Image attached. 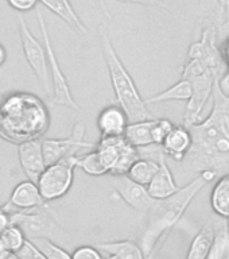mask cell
<instances>
[{"label":"cell","mask_w":229,"mask_h":259,"mask_svg":"<svg viewBox=\"0 0 229 259\" xmlns=\"http://www.w3.org/2000/svg\"><path fill=\"white\" fill-rule=\"evenodd\" d=\"M213 108L209 116L188 125L192 146L181 161L186 173L213 171L216 176L229 174V99L224 97L214 82Z\"/></svg>","instance_id":"obj_1"},{"label":"cell","mask_w":229,"mask_h":259,"mask_svg":"<svg viewBox=\"0 0 229 259\" xmlns=\"http://www.w3.org/2000/svg\"><path fill=\"white\" fill-rule=\"evenodd\" d=\"M217 177L213 171H202L188 185L182 186L167 198L155 200L150 206L147 213V223L141 238V248L145 252L146 259L155 258L158 251L165 244L170 232L181 220L186 209L197 197V194L210 181Z\"/></svg>","instance_id":"obj_2"},{"label":"cell","mask_w":229,"mask_h":259,"mask_svg":"<svg viewBox=\"0 0 229 259\" xmlns=\"http://www.w3.org/2000/svg\"><path fill=\"white\" fill-rule=\"evenodd\" d=\"M49 124L48 108L35 95L16 92L3 96L0 101V137L7 142L20 145L40 139Z\"/></svg>","instance_id":"obj_3"},{"label":"cell","mask_w":229,"mask_h":259,"mask_svg":"<svg viewBox=\"0 0 229 259\" xmlns=\"http://www.w3.org/2000/svg\"><path fill=\"white\" fill-rule=\"evenodd\" d=\"M99 36H100L101 50L104 54L107 68H108L109 80L112 84L113 93H115L119 105L128 117L129 123L153 119L154 116L150 113L145 99L139 93V89H138L132 76L129 74L123 61L117 56L116 50L113 48L107 24H101L99 28Z\"/></svg>","instance_id":"obj_4"},{"label":"cell","mask_w":229,"mask_h":259,"mask_svg":"<svg viewBox=\"0 0 229 259\" xmlns=\"http://www.w3.org/2000/svg\"><path fill=\"white\" fill-rule=\"evenodd\" d=\"M36 18H38V23H39L42 38H43L44 52H46V57H48L49 74H50V82H52L53 89L52 103L57 105H64L66 108L73 109V111H80V105L77 104L74 97H73L66 76L62 72L56 52L53 49L52 39H50L48 31V24H46V20H44L42 12H36Z\"/></svg>","instance_id":"obj_5"},{"label":"cell","mask_w":229,"mask_h":259,"mask_svg":"<svg viewBox=\"0 0 229 259\" xmlns=\"http://www.w3.org/2000/svg\"><path fill=\"white\" fill-rule=\"evenodd\" d=\"M76 162L77 157L66 158L44 167L43 173L36 181L44 202L54 201L68 194L74 181Z\"/></svg>","instance_id":"obj_6"},{"label":"cell","mask_w":229,"mask_h":259,"mask_svg":"<svg viewBox=\"0 0 229 259\" xmlns=\"http://www.w3.org/2000/svg\"><path fill=\"white\" fill-rule=\"evenodd\" d=\"M18 30H19L20 42H22V48H23L24 58L30 65V68L39 80L42 88L46 92L50 99H52V82H50V74H49V66H48V57L44 52L43 45L40 44L39 40L36 39L35 35L32 34L30 27L26 23V20L22 16V14L18 15Z\"/></svg>","instance_id":"obj_7"},{"label":"cell","mask_w":229,"mask_h":259,"mask_svg":"<svg viewBox=\"0 0 229 259\" xmlns=\"http://www.w3.org/2000/svg\"><path fill=\"white\" fill-rule=\"evenodd\" d=\"M95 147H96L95 143L85 141V125L82 123L74 124L72 134L68 138L42 141V151H43L46 166L66 158L80 157L81 151L95 149Z\"/></svg>","instance_id":"obj_8"},{"label":"cell","mask_w":229,"mask_h":259,"mask_svg":"<svg viewBox=\"0 0 229 259\" xmlns=\"http://www.w3.org/2000/svg\"><path fill=\"white\" fill-rule=\"evenodd\" d=\"M11 224L19 227L28 240L52 239L56 230L60 227L46 204L39 208L11 213Z\"/></svg>","instance_id":"obj_9"},{"label":"cell","mask_w":229,"mask_h":259,"mask_svg":"<svg viewBox=\"0 0 229 259\" xmlns=\"http://www.w3.org/2000/svg\"><path fill=\"white\" fill-rule=\"evenodd\" d=\"M117 196L123 200L132 209L146 213L150 206L154 204V200L147 192V186L139 185L127 176H117L113 182Z\"/></svg>","instance_id":"obj_10"},{"label":"cell","mask_w":229,"mask_h":259,"mask_svg":"<svg viewBox=\"0 0 229 259\" xmlns=\"http://www.w3.org/2000/svg\"><path fill=\"white\" fill-rule=\"evenodd\" d=\"M18 158H19L20 167L26 174L27 180L32 182L38 181V178L46 167L43 151H42V139H34L18 145Z\"/></svg>","instance_id":"obj_11"},{"label":"cell","mask_w":229,"mask_h":259,"mask_svg":"<svg viewBox=\"0 0 229 259\" xmlns=\"http://www.w3.org/2000/svg\"><path fill=\"white\" fill-rule=\"evenodd\" d=\"M128 123V117L120 105H105L97 116V127L101 138L123 137Z\"/></svg>","instance_id":"obj_12"},{"label":"cell","mask_w":229,"mask_h":259,"mask_svg":"<svg viewBox=\"0 0 229 259\" xmlns=\"http://www.w3.org/2000/svg\"><path fill=\"white\" fill-rule=\"evenodd\" d=\"M158 163H159V169L155 173L151 182L147 185V192L154 200H163V198L173 196L179 189V186L177 185V182L174 180L171 169L166 161L165 154H162L159 157Z\"/></svg>","instance_id":"obj_13"},{"label":"cell","mask_w":229,"mask_h":259,"mask_svg":"<svg viewBox=\"0 0 229 259\" xmlns=\"http://www.w3.org/2000/svg\"><path fill=\"white\" fill-rule=\"evenodd\" d=\"M7 204L10 206H15L20 210H27L39 208V206L44 205L46 202L40 196L39 188L36 185V182L26 180V181L19 182L12 189Z\"/></svg>","instance_id":"obj_14"},{"label":"cell","mask_w":229,"mask_h":259,"mask_svg":"<svg viewBox=\"0 0 229 259\" xmlns=\"http://www.w3.org/2000/svg\"><path fill=\"white\" fill-rule=\"evenodd\" d=\"M192 146V137L189 130L185 125H174L173 130L167 134L165 141L162 142V150L166 157L177 162H181Z\"/></svg>","instance_id":"obj_15"},{"label":"cell","mask_w":229,"mask_h":259,"mask_svg":"<svg viewBox=\"0 0 229 259\" xmlns=\"http://www.w3.org/2000/svg\"><path fill=\"white\" fill-rule=\"evenodd\" d=\"M216 224L217 220L214 219H210L204 224L190 243L186 259H208L216 236Z\"/></svg>","instance_id":"obj_16"},{"label":"cell","mask_w":229,"mask_h":259,"mask_svg":"<svg viewBox=\"0 0 229 259\" xmlns=\"http://www.w3.org/2000/svg\"><path fill=\"white\" fill-rule=\"evenodd\" d=\"M49 11L56 14L60 19H62L69 27H72L74 31L80 32L82 35L89 34V28L85 26V23L81 20V18L77 15L74 11L70 0H39Z\"/></svg>","instance_id":"obj_17"},{"label":"cell","mask_w":229,"mask_h":259,"mask_svg":"<svg viewBox=\"0 0 229 259\" xmlns=\"http://www.w3.org/2000/svg\"><path fill=\"white\" fill-rule=\"evenodd\" d=\"M154 119H147V120L132 121L128 123L127 128L124 131V141L131 145L135 149H142L147 146L154 145L153 141V124Z\"/></svg>","instance_id":"obj_18"},{"label":"cell","mask_w":229,"mask_h":259,"mask_svg":"<svg viewBox=\"0 0 229 259\" xmlns=\"http://www.w3.org/2000/svg\"><path fill=\"white\" fill-rule=\"evenodd\" d=\"M96 248L108 252L116 259H146L145 252L139 243L133 240H113V242L97 243ZM153 259V258H147Z\"/></svg>","instance_id":"obj_19"},{"label":"cell","mask_w":229,"mask_h":259,"mask_svg":"<svg viewBox=\"0 0 229 259\" xmlns=\"http://www.w3.org/2000/svg\"><path fill=\"white\" fill-rule=\"evenodd\" d=\"M190 97H192V85L189 81L181 78L170 88L165 89L149 99H145V103L146 105L161 104V103H167V101H186L188 103Z\"/></svg>","instance_id":"obj_20"},{"label":"cell","mask_w":229,"mask_h":259,"mask_svg":"<svg viewBox=\"0 0 229 259\" xmlns=\"http://www.w3.org/2000/svg\"><path fill=\"white\" fill-rule=\"evenodd\" d=\"M210 204L220 219L229 220V174L218 178L212 192Z\"/></svg>","instance_id":"obj_21"},{"label":"cell","mask_w":229,"mask_h":259,"mask_svg":"<svg viewBox=\"0 0 229 259\" xmlns=\"http://www.w3.org/2000/svg\"><path fill=\"white\" fill-rule=\"evenodd\" d=\"M159 169V163L149 158H138L127 171V177L139 185L147 186Z\"/></svg>","instance_id":"obj_22"},{"label":"cell","mask_w":229,"mask_h":259,"mask_svg":"<svg viewBox=\"0 0 229 259\" xmlns=\"http://www.w3.org/2000/svg\"><path fill=\"white\" fill-rule=\"evenodd\" d=\"M76 167L81 169L84 173L88 176H93V177H100L104 174H108V170L105 169L104 163L101 161L100 154L96 149H93L92 151L77 157Z\"/></svg>","instance_id":"obj_23"},{"label":"cell","mask_w":229,"mask_h":259,"mask_svg":"<svg viewBox=\"0 0 229 259\" xmlns=\"http://www.w3.org/2000/svg\"><path fill=\"white\" fill-rule=\"evenodd\" d=\"M0 240L3 243V246L6 250L16 252V251L22 247L24 240H26V236H24L23 231L20 230L19 227L15 226V224H11V226H8L7 228L0 234Z\"/></svg>","instance_id":"obj_24"},{"label":"cell","mask_w":229,"mask_h":259,"mask_svg":"<svg viewBox=\"0 0 229 259\" xmlns=\"http://www.w3.org/2000/svg\"><path fill=\"white\" fill-rule=\"evenodd\" d=\"M32 242L42 251L46 259H72V255L68 251H65L62 247L52 242L50 239H35Z\"/></svg>","instance_id":"obj_25"},{"label":"cell","mask_w":229,"mask_h":259,"mask_svg":"<svg viewBox=\"0 0 229 259\" xmlns=\"http://www.w3.org/2000/svg\"><path fill=\"white\" fill-rule=\"evenodd\" d=\"M174 123L169 119H154L153 124V141L154 145H162V142L165 141V138L167 137V134L173 130Z\"/></svg>","instance_id":"obj_26"},{"label":"cell","mask_w":229,"mask_h":259,"mask_svg":"<svg viewBox=\"0 0 229 259\" xmlns=\"http://www.w3.org/2000/svg\"><path fill=\"white\" fill-rule=\"evenodd\" d=\"M16 255L19 256V259H46L42 251L35 246V243L28 239H26L22 247L16 251Z\"/></svg>","instance_id":"obj_27"},{"label":"cell","mask_w":229,"mask_h":259,"mask_svg":"<svg viewBox=\"0 0 229 259\" xmlns=\"http://www.w3.org/2000/svg\"><path fill=\"white\" fill-rule=\"evenodd\" d=\"M72 259H103L96 247L81 246L73 251Z\"/></svg>","instance_id":"obj_28"},{"label":"cell","mask_w":229,"mask_h":259,"mask_svg":"<svg viewBox=\"0 0 229 259\" xmlns=\"http://www.w3.org/2000/svg\"><path fill=\"white\" fill-rule=\"evenodd\" d=\"M7 3L12 10L22 14V12L31 11L32 8H35L39 0H7Z\"/></svg>","instance_id":"obj_29"},{"label":"cell","mask_w":229,"mask_h":259,"mask_svg":"<svg viewBox=\"0 0 229 259\" xmlns=\"http://www.w3.org/2000/svg\"><path fill=\"white\" fill-rule=\"evenodd\" d=\"M121 3H131V4H139V6H146V7L158 8V10H163L166 12H170V7L163 2V0H116Z\"/></svg>","instance_id":"obj_30"},{"label":"cell","mask_w":229,"mask_h":259,"mask_svg":"<svg viewBox=\"0 0 229 259\" xmlns=\"http://www.w3.org/2000/svg\"><path fill=\"white\" fill-rule=\"evenodd\" d=\"M8 226H11V212H10V205L6 202L0 206V234Z\"/></svg>","instance_id":"obj_31"},{"label":"cell","mask_w":229,"mask_h":259,"mask_svg":"<svg viewBox=\"0 0 229 259\" xmlns=\"http://www.w3.org/2000/svg\"><path fill=\"white\" fill-rule=\"evenodd\" d=\"M216 87L222 96L229 99V72H224L216 81Z\"/></svg>","instance_id":"obj_32"},{"label":"cell","mask_w":229,"mask_h":259,"mask_svg":"<svg viewBox=\"0 0 229 259\" xmlns=\"http://www.w3.org/2000/svg\"><path fill=\"white\" fill-rule=\"evenodd\" d=\"M95 2H96V4L99 6V8H100L101 11H103V14L107 16V19L111 22V20H112V16H111V12H109V10H108L107 2H105V0H95Z\"/></svg>","instance_id":"obj_33"},{"label":"cell","mask_w":229,"mask_h":259,"mask_svg":"<svg viewBox=\"0 0 229 259\" xmlns=\"http://www.w3.org/2000/svg\"><path fill=\"white\" fill-rule=\"evenodd\" d=\"M0 259H19V256L16 255V252H12V251H4L0 254Z\"/></svg>","instance_id":"obj_34"},{"label":"cell","mask_w":229,"mask_h":259,"mask_svg":"<svg viewBox=\"0 0 229 259\" xmlns=\"http://www.w3.org/2000/svg\"><path fill=\"white\" fill-rule=\"evenodd\" d=\"M6 60H7V50H6L3 45L0 44V66L4 65Z\"/></svg>","instance_id":"obj_35"},{"label":"cell","mask_w":229,"mask_h":259,"mask_svg":"<svg viewBox=\"0 0 229 259\" xmlns=\"http://www.w3.org/2000/svg\"><path fill=\"white\" fill-rule=\"evenodd\" d=\"M218 2L221 3L222 8H224V10L229 14V0H218Z\"/></svg>","instance_id":"obj_36"},{"label":"cell","mask_w":229,"mask_h":259,"mask_svg":"<svg viewBox=\"0 0 229 259\" xmlns=\"http://www.w3.org/2000/svg\"><path fill=\"white\" fill-rule=\"evenodd\" d=\"M225 57H226V60H228V62H229V44H228V46H226V49H225Z\"/></svg>","instance_id":"obj_37"},{"label":"cell","mask_w":229,"mask_h":259,"mask_svg":"<svg viewBox=\"0 0 229 259\" xmlns=\"http://www.w3.org/2000/svg\"><path fill=\"white\" fill-rule=\"evenodd\" d=\"M4 251H6V248H4L3 243H2V240H0V254H2V252H4Z\"/></svg>","instance_id":"obj_38"},{"label":"cell","mask_w":229,"mask_h":259,"mask_svg":"<svg viewBox=\"0 0 229 259\" xmlns=\"http://www.w3.org/2000/svg\"><path fill=\"white\" fill-rule=\"evenodd\" d=\"M3 100V95H2V93H0V101Z\"/></svg>","instance_id":"obj_39"},{"label":"cell","mask_w":229,"mask_h":259,"mask_svg":"<svg viewBox=\"0 0 229 259\" xmlns=\"http://www.w3.org/2000/svg\"><path fill=\"white\" fill-rule=\"evenodd\" d=\"M108 259H116V258H115V256H111V258H108Z\"/></svg>","instance_id":"obj_40"},{"label":"cell","mask_w":229,"mask_h":259,"mask_svg":"<svg viewBox=\"0 0 229 259\" xmlns=\"http://www.w3.org/2000/svg\"><path fill=\"white\" fill-rule=\"evenodd\" d=\"M0 206H2V202H0Z\"/></svg>","instance_id":"obj_41"},{"label":"cell","mask_w":229,"mask_h":259,"mask_svg":"<svg viewBox=\"0 0 229 259\" xmlns=\"http://www.w3.org/2000/svg\"><path fill=\"white\" fill-rule=\"evenodd\" d=\"M196 2H198V0H196Z\"/></svg>","instance_id":"obj_42"}]
</instances>
